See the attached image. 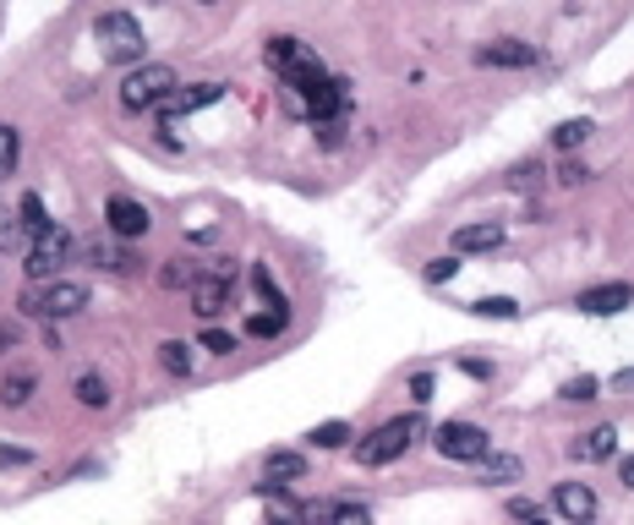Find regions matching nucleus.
Returning a JSON list of instances; mask_svg holds the SVG:
<instances>
[{"label":"nucleus","mask_w":634,"mask_h":525,"mask_svg":"<svg viewBox=\"0 0 634 525\" xmlns=\"http://www.w3.org/2000/svg\"><path fill=\"white\" fill-rule=\"evenodd\" d=\"M307 444L323 449V455H328V449H345V444H350V422H323V427L307 433Z\"/></svg>","instance_id":"6ab92c4d"},{"label":"nucleus","mask_w":634,"mask_h":525,"mask_svg":"<svg viewBox=\"0 0 634 525\" xmlns=\"http://www.w3.org/2000/svg\"><path fill=\"white\" fill-rule=\"evenodd\" d=\"M159 367H165L170 378H191V345L187 339H165V345H159Z\"/></svg>","instance_id":"f3484780"},{"label":"nucleus","mask_w":634,"mask_h":525,"mask_svg":"<svg viewBox=\"0 0 634 525\" xmlns=\"http://www.w3.org/2000/svg\"><path fill=\"white\" fill-rule=\"evenodd\" d=\"M17 214H22V219H17V225H22V230H28V236H44V230H50V225H56V219H50V214H44V202H39V192H28V197H22V208H17Z\"/></svg>","instance_id":"aec40b11"},{"label":"nucleus","mask_w":634,"mask_h":525,"mask_svg":"<svg viewBox=\"0 0 634 525\" xmlns=\"http://www.w3.org/2000/svg\"><path fill=\"white\" fill-rule=\"evenodd\" d=\"M553 509H558L569 525H591V521H596V493H591L585 482H558Z\"/></svg>","instance_id":"9b49d317"},{"label":"nucleus","mask_w":634,"mask_h":525,"mask_svg":"<svg viewBox=\"0 0 634 525\" xmlns=\"http://www.w3.org/2000/svg\"><path fill=\"white\" fill-rule=\"evenodd\" d=\"M317 142H323V148H339V142H345V121H323V127H317Z\"/></svg>","instance_id":"f704fd0d"},{"label":"nucleus","mask_w":634,"mask_h":525,"mask_svg":"<svg viewBox=\"0 0 634 525\" xmlns=\"http://www.w3.org/2000/svg\"><path fill=\"white\" fill-rule=\"evenodd\" d=\"M93 39H99L105 61H116V66H142V50H148V39H142V22H137L131 11H105V17H93Z\"/></svg>","instance_id":"f257e3e1"},{"label":"nucleus","mask_w":634,"mask_h":525,"mask_svg":"<svg viewBox=\"0 0 634 525\" xmlns=\"http://www.w3.org/2000/svg\"><path fill=\"white\" fill-rule=\"evenodd\" d=\"M613 449H618V427L613 422H602V427H591V433L574 438V459H607Z\"/></svg>","instance_id":"2eb2a0df"},{"label":"nucleus","mask_w":634,"mask_h":525,"mask_svg":"<svg viewBox=\"0 0 634 525\" xmlns=\"http://www.w3.org/2000/svg\"><path fill=\"white\" fill-rule=\"evenodd\" d=\"M476 61H482V66H504V71H519V66H536V44H525V39H493V44H482V50H476Z\"/></svg>","instance_id":"f8f14e48"},{"label":"nucleus","mask_w":634,"mask_h":525,"mask_svg":"<svg viewBox=\"0 0 634 525\" xmlns=\"http://www.w3.org/2000/svg\"><path fill=\"white\" fill-rule=\"evenodd\" d=\"M33 389H39V378L17 367V373H6V378H0V405H6V410H22V405L33 399Z\"/></svg>","instance_id":"dca6fc26"},{"label":"nucleus","mask_w":634,"mask_h":525,"mask_svg":"<svg viewBox=\"0 0 634 525\" xmlns=\"http://www.w3.org/2000/svg\"><path fill=\"white\" fill-rule=\"evenodd\" d=\"M558 394H564V399H596V378H591V373H585V378H569Z\"/></svg>","instance_id":"473e14b6"},{"label":"nucleus","mask_w":634,"mask_h":525,"mask_svg":"<svg viewBox=\"0 0 634 525\" xmlns=\"http://www.w3.org/2000/svg\"><path fill=\"white\" fill-rule=\"evenodd\" d=\"M433 449H438L444 459H465V465H476V459L493 455V438H487V427H476V422H444L438 438H433Z\"/></svg>","instance_id":"423d86ee"},{"label":"nucleus","mask_w":634,"mask_h":525,"mask_svg":"<svg viewBox=\"0 0 634 525\" xmlns=\"http://www.w3.org/2000/svg\"><path fill=\"white\" fill-rule=\"evenodd\" d=\"M225 99V82H191V88H176L165 105H159V116L165 121H181L191 110H208V105H219Z\"/></svg>","instance_id":"9d476101"},{"label":"nucleus","mask_w":634,"mask_h":525,"mask_svg":"<svg viewBox=\"0 0 634 525\" xmlns=\"http://www.w3.org/2000/svg\"><path fill=\"white\" fill-rule=\"evenodd\" d=\"M191 279H197L191 258H170L165 268H159V285H165V290H191Z\"/></svg>","instance_id":"412c9836"},{"label":"nucleus","mask_w":634,"mask_h":525,"mask_svg":"<svg viewBox=\"0 0 634 525\" xmlns=\"http://www.w3.org/2000/svg\"><path fill=\"white\" fill-rule=\"evenodd\" d=\"M6 350H17V328L11 324H0V356H6Z\"/></svg>","instance_id":"ea45409f"},{"label":"nucleus","mask_w":634,"mask_h":525,"mask_svg":"<svg viewBox=\"0 0 634 525\" xmlns=\"http://www.w3.org/2000/svg\"><path fill=\"white\" fill-rule=\"evenodd\" d=\"M28 449H6V444H0V470H6V465H28Z\"/></svg>","instance_id":"4c0bfd02"},{"label":"nucleus","mask_w":634,"mask_h":525,"mask_svg":"<svg viewBox=\"0 0 634 525\" xmlns=\"http://www.w3.org/2000/svg\"><path fill=\"white\" fill-rule=\"evenodd\" d=\"M508 521L514 525H553V515L536 498H508Z\"/></svg>","instance_id":"4be33fe9"},{"label":"nucleus","mask_w":634,"mask_h":525,"mask_svg":"<svg viewBox=\"0 0 634 525\" xmlns=\"http://www.w3.org/2000/svg\"><path fill=\"white\" fill-rule=\"evenodd\" d=\"M416 438H422V416H394V422H383L373 438L356 444V459H361V465H388V459L405 455Z\"/></svg>","instance_id":"20e7f679"},{"label":"nucleus","mask_w":634,"mask_h":525,"mask_svg":"<svg viewBox=\"0 0 634 525\" xmlns=\"http://www.w3.org/2000/svg\"><path fill=\"white\" fill-rule=\"evenodd\" d=\"M230 285H236V279H230V274H219V268H214V274H197V279H191V313H197V318H202V324H214V318H219V313H230Z\"/></svg>","instance_id":"0eeeda50"},{"label":"nucleus","mask_w":634,"mask_h":525,"mask_svg":"<svg viewBox=\"0 0 634 525\" xmlns=\"http://www.w3.org/2000/svg\"><path fill=\"white\" fill-rule=\"evenodd\" d=\"M591 121H585V116H579V121H564V127H553V148H564V153H574V148H579V142H585V137H591Z\"/></svg>","instance_id":"5701e85b"},{"label":"nucleus","mask_w":634,"mask_h":525,"mask_svg":"<svg viewBox=\"0 0 634 525\" xmlns=\"http://www.w3.org/2000/svg\"><path fill=\"white\" fill-rule=\"evenodd\" d=\"M279 328H285V307H274V313H252V318H247V334H252V339H274Z\"/></svg>","instance_id":"bb28decb"},{"label":"nucleus","mask_w":634,"mask_h":525,"mask_svg":"<svg viewBox=\"0 0 634 525\" xmlns=\"http://www.w3.org/2000/svg\"><path fill=\"white\" fill-rule=\"evenodd\" d=\"M618 384H624V389H634V367H630V373H618Z\"/></svg>","instance_id":"79ce46f5"},{"label":"nucleus","mask_w":634,"mask_h":525,"mask_svg":"<svg viewBox=\"0 0 634 525\" xmlns=\"http://www.w3.org/2000/svg\"><path fill=\"white\" fill-rule=\"evenodd\" d=\"M454 274H459V258H454V252H448V258H433L427 268H422V279H427V285H448Z\"/></svg>","instance_id":"c85d7f7f"},{"label":"nucleus","mask_w":634,"mask_h":525,"mask_svg":"<svg viewBox=\"0 0 634 525\" xmlns=\"http://www.w3.org/2000/svg\"><path fill=\"white\" fill-rule=\"evenodd\" d=\"M624 487H630V493H634V455L624 459Z\"/></svg>","instance_id":"a19ab883"},{"label":"nucleus","mask_w":634,"mask_h":525,"mask_svg":"<svg viewBox=\"0 0 634 525\" xmlns=\"http://www.w3.org/2000/svg\"><path fill=\"white\" fill-rule=\"evenodd\" d=\"M181 82H176V71L165 61H142L127 71V82H121V110L131 116H142V110H159L170 93H176Z\"/></svg>","instance_id":"f03ea898"},{"label":"nucleus","mask_w":634,"mask_h":525,"mask_svg":"<svg viewBox=\"0 0 634 525\" xmlns=\"http://www.w3.org/2000/svg\"><path fill=\"white\" fill-rule=\"evenodd\" d=\"M558 181H564V187H579V181H585V165H564V170H558Z\"/></svg>","instance_id":"e433bc0d"},{"label":"nucleus","mask_w":634,"mask_h":525,"mask_svg":"<svg viewBox=\"0 0 634 525\" xmlns=\"http://www.w3.org/2000/svg\"><path fill=\"white\" fill-rule=\"evenodd\" d=\"M262 493H279V487H290V482H301L307 476V459L301 455H290V449H274V455L262 459Z\"/></svg>","instance_id":"4468645a"},{"label":"nucleus","mask_w":634,"mask_h":525,"mask_svg":"<svg viewBox=\"0 0 634 525\" xmlns=\"http://www.w3.org/2000/svg\"><path fill=\"white\" fill-rule=\"evenodd\" d=\"M82 307H88V285H77V279H50L44 290H28L22 296V313L28 318H44V324L77 318Z\"/></svg>","instance_id":"7ed1b4c3"},{"label":"nucleus","mask_w":634,"mask_h":525,"mask_svg":"<svg viewBox=\"0 0 634 525\" xmlns=\"http://www.w3.org/2000/svg\"><path fill=\"white\" fill-rule=\"evenodd\" d=\"M307 525H313V521H307Z\"/></svg>","instance_id":"c03bdc74"},{"label":"nucleus","mask_w":634,"mask_h":525,"mask_svg":"<svg viewBox=\"0 0 634 525\" xmlns=\"http://www.w3.org/2000/svg\"><path fill=\"white\" fill-rule=\"evenodd\" d=\"M241 339L236 334H225V328H202V350H214V356H230Z\"/></svg>","instance_id":"2f4dec72"},{"label":"nucleus","mask_w":634,"mask_h":525,"mask_svg":"<svg viewBox=\"0 0 634 525\" xmlns=\"http://www.w3.org/2000/svg\"><path fill=\"white\" fill-rule=\"evenodd\" d=\"M66 258H71V236H66L61 225H50L44 236H33L28 241V279H39V285H50V279H61V268Z\"/></svg>","instance_id":"39448f33"},{"label":"nucleus","mask_w":634,"mask_h":525,"mask_svg":"<svg viewBox=\"0 0 634 525\" xmlns=\"http://www.w3.org/2000/svg\"><path fill=\"white\" fill-rule=\"evenodd\" d=\"M105 219H110V230H116L121 241H142L148 225H153V214H148L137 197H110V202H105Z\"/></svg>","instance_id":"1a4fd4ad"},{"label":"nucleus","mask_w":634,"mask_h":525,"mask_svg":"<svg viewBox=\"0 0 634 525\" xmlns=\"http://www.w3.org/2000/svg\"><path fill=\"white\" fill-rule=\"evenodd\" d=\"M252 285H257V296H262L268 307H285V296H279V285H274V274H268L262 262H257V268H252Z\"/></svg>","instance_id":"7c9ffc66"},{"label":"nucleus","mask_w":634,"mask_h":525,"mask_svg":"<svg viewBox=\"0 0 634 525\" xmlns=\"http://www.w3.org/2000/svg\"><path fill=\"white\" fill-rule=\"evenodd\" d=\"M71 389H77V405H88V410H110V384H105L99 373H82Z\"/></svg>","instance_id":"a211bd4d"},{"label":"nucleus","mask_w":634,"mask_h":525,"mask_svg":"<svg viewBox=\"0 0 634 525\" xmlns=\"http://www.w3.org/2000/svg\"><path fill=\"white\" fill-rule=\"evenodd\" d=\"M542 176H547V170H542L536 159H525V165L508 170V187H514V192H531V187H542Z\"/></svg>","instance_id":"cd10ccee"},{"label":"nucleus","mask_w":634,"mask_h":525,"mask_svg":"<svg viewBox=\"0 0 634 525\" xmlns=\"http://www.w3.org/2000/svg\"><path fill=\"white\" fill-rule=\"evenodd\" d=\"M93 262H99V268H110V274H137V258H131V252L99 247V241H93Z\"/></svg>","instance_id":"a878e982"},{"label":"nucleus","mask_w":634,"mask_h":525,"mask_svg":"<svg viewBox=\"0 0 634 525\" xmlns=\"http://www.w3.org/2000/svg\"><path fill=\"white\" fill-rule=\"evenodd\" d=\"M28 241H33V236H28L22 225H0V252H6V247L17 252V247H28Z\"/></svg>","instance_id":"72a5a7b5"},{"label":"nucleus","mask_w":634,"mask_h":525,"mask_svg":"<svg viewBox=\"0 0 634 525\" xmlns=\"http://www.w3.org/2000/svg\"><path fill=\"white\" fill-rule=\"evenodd\" d=\"M410 399H416V405L433 399V373H416V378H410Z\"/></svg>","instance_id":"c9c22d12"},{"label":"nucleus","mask_w":634,"mask_h":525,"mask_svg":"<svg viewBox=\"0 0 634 525\" xmlns=\"http://www.w3.org/2000/svg\"><path fill=\"white\" fill-rule=\"evenodd\" d=\"M630 301H634V285H630V279L591 285V290H579V296H574V307H579L585 318H613V313H624Z\"/></svg>","instance_id":"6e6552de"},{"label":"nucleus","mask_w":634,"mask_h":525,"mask_svg":"<svg viewBox=\"0 0 634 525\" xmlns=\"http://www.w3.org/2000/svg\"><path fill=\"white\" fill-rule=\"evenodd\" d=\"M197 6H219V0H197Z\"/></svg>","instance_id":"37998d69"},{"label":"nucleus","mask_w":634,"mask_h":525,"mask_svg":"<svg viewBox=\"0 0 634 525\" xmlns=\"http://www.w3.org/2000/svg\"><path fill=\"white\" fill-rule=\"evenodd\" d=\"M470 313L476 318H519V301H508V296H487V301H470Z\"/></svg>","instance_id":"393cba45"},{"label":"nucleus","mask_w":634,"mask_h":525,"mask_svg":"<svg viewBox=\"0 0 634 525\" xmlns=\"http://www.w3.org/2000/svg\"><path fill=\"white\" fill-rule=\"evenodd\" d=\"M17 159H22V137H17V127H6V121H0V176H11V170H17Z\"/></svg>","instance_id":"b1692460"},{"label":"nucleus","mask_w":634,"mask_h":525,"mask_svg":"<svg viewBox=\"0 0 634 525\" xmlns=\"http://www.w3.org/2000/svg\"><path fill=\"white\" fill-rule=\"evenodd\" d=\"M459 367H465L470 378H493V361H459Z\"/></svg>","instance_id":"58836bf2"},{"label":"nucleus","mask_w":634,"mask_h":525,"mask_svg":"<svg viewBox=\"0 0 634 525\" xmlns=\"http://www.w3.org/2000/svg\"><path fill=\"white\" fill-rule=\"evenodd\" d=\"M504 247V225L498 219H487V225H459L454 230V258L459 252H498Z\"/></svg>","instance_id":"ddd939ff"},{"label":"nucleus","mask_w":634,"mask_h":525,"mask_svg":"<svg viewBox=\"0 0 634 525\" xmlns=\"http://www.w3.org/2000/svg\"><path fill=\"white\" fill-rule=\"evenodd\" d=\"M482 465H487V482H514L519 476V459L514 455H487Z\"/></svg>","instance_id":"c756f323"}]
</instances>
